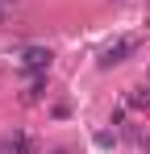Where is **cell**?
I'll return each mask as SVG.
<instances>
[{
  "label": "cell",
  "instance_id": "obj_1",
  "mask_svg": "<svg viewBox=\"0 0 150 154\" xmlns=\"http://www.w3.org/2000/svg\"><path fill=\"white\" fill-rule=\"evenodd\" d=\"M133 50H138V42H133V38H121V42H113L108 50L100 54V67H117V63H125Z\"/></svg>",
  "mask_w": 150,
  "mask_h": 154
},
{
  "label": "cell",
  "instance_id": "obj_2",
  "mask_svg": "<svg viewBox=\"0 0 150 154\" xmlns=\"http://www.w3.org/2000/svg\"><path fill=\"white\" fill-rule=\"evenodd\" d=\"M21 63L29 67V71H50V50H46V46H25Z\"/></svg>",
  "mask_w": 150,
  "mask_h": 154
},
{
  "label": "cell",
  "instance_id": "obj_3",
  "mask_svg": "<svg viewBox=\"0 0 150 154\" xmlns=\"http://www.w3.org/2000/svg\"><path fill=\"white\" fill-rule=\"evenodd\" d=\"M8 150H13V154H38V142H33L29 133H13V142H8Z\"/></svg>",
  "mask_w": 150,
  "mask_h": 154
},
{
  "label": "cell",
  "instance_id": "obj_4",
  "mask_svg": "<svg viewBox=\"0 0 150 154\" xmlns=\"http://www.w3.org/2000/svg\"><path fill=\"white\" fill-rule=\"evenodd\" d=\"M50 154H75V150H67V146H58V150H50Z\"/></svg>",
  "mask_w": 150,
  "mask_h": 154
}]
</instances>
